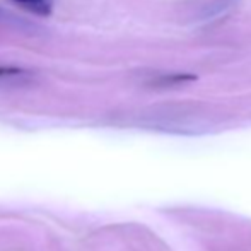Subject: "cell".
Listing matches in <instances>:
<instances>
[{
  "mask_svg": "<svg viewBox=\"0 0 251 251\" xmlns=\"http://www.w3.org/2000/svg\"><path fill=\"white\" fill-rule=\"evenodd\" d=\"M26 75V70L19 67H0V79H16V77Z\"/></svg>",
  "mask_w": 251,
  "mask_h": 251,
  "instance_id": "cell-3",
  "label": "cell"
},
{
  "mask_svg": "<svg viewBox=\"0 0 251 251\" xmlns=\"http://www.w3.org/2000/svg\"><path fill=\"white\" fill-rule=\"evenodd\" d=\"M17 3L19 7H24L26 10L38 16H50L51 14V3L50 0H10Z\"/></svg>",
  "mask_w": 251,
  "mask_h": 251,
  "instance_id": "cell-1",
  "label": "cell"
},
{
  "mask_svg": "<svg viewBox=\"0 0 251 251\" xmlns=\"http://www.w3.org/2000/svg\"><path fill=\"white\" fill-rule=\"evenodd\" d=\"M232 5H234V0H214V2H210L203 9L201 19H214V17L227 12Z\"/></svg>",
  "mask_w": 251,
  "mask_h": 251,
  "instance_id": "cell-2",
  "label": "cell"
}]
</instances>
